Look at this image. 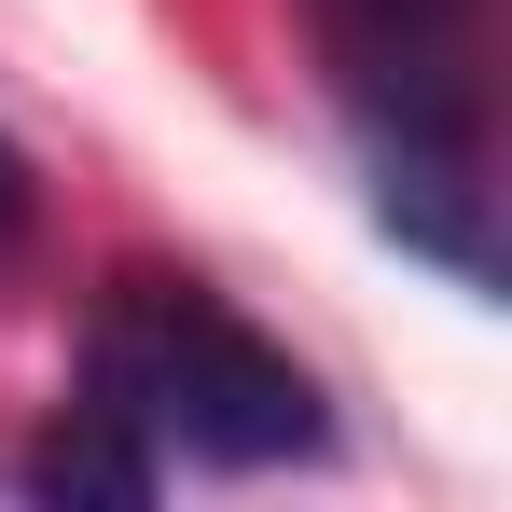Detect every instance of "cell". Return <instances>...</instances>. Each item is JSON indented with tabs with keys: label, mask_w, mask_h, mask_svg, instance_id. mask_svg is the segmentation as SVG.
Segmentation results:
<instances>
[{
	"label": "cell",
	"mask_w": 512,
	"mask_h": 512,
	"mask_svg": "<svg viewBox=\"0 0 512 512\" xmlns=\"http://www.w3.org/2000/svg\"><path fill=\"white\" fill-rule=\"evenodd\" d=\"M84 402H97L111 429H139V443H153V471H167V457L277 471V457H305V443H319V388H305L250 319H222L208 291H167V277H125V291L97 305Z\"/></svg>",
	"instance_id": "obj_2"
},
{
	"label": "cell",
	"mask_w": 512,
	"mask_h": 512,
	"mask_svg": "<svg viewBox=\"0 0 512 512\" xmlns=\"http://www.w3.org/2000/svg\"><path fill=\"white\" fill-rule=\"evenodd\" d=\"M14 236H28V153L0 139V250H14Z\"/></svg>",
	"instance_id": "obj_3"
},
{
	"label": "cell",
	"mask_w": 512,
	"mask_h": 512,
	"mask_svg": "<svg viewBox=\"0 0 512 512\" xmlns=\"http://www.w3.org/2000/svg\"><path fill=\"white\" fill-rule=\"evenodd\" d=\"M319 56L374 139V208L485 291V0H319Z\"/></svg>",
	"instance_id": "obj_1"
}]
</instances>
